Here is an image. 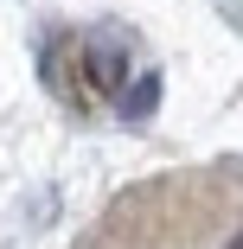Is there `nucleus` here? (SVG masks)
<instances>
[{
	"instance_id": "nucleus-1",
	"label": "nucleus",
	"mask_w": 243,
	"mask_h": 249,
	"mask_svg": "<svg viewBox=\"0 0 243 249\" xmlns=\"http://www.w3.org/2000/svg\"><path fill=\"white\" fill-rule=\"evenodd\" d=\"M230 249H243V236H237V243H230Z\"/></svg>"
}]
</instances>
